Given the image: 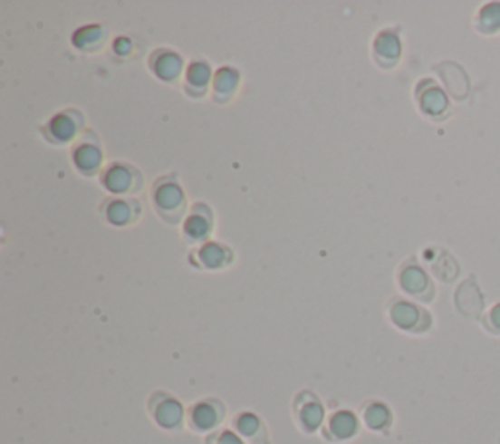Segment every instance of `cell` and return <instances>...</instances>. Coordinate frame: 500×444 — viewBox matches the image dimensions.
<instances>
[{
  "mask_svg": "<svg viewBox=\"0 0 500 444\" xmlns=\"http://www.w3.org/2000/svg\"><path fill=\"white\" fill-rule=\"evenodd\" d=\"M456 307L457 312L467 319H479L485 310V295L479 288L477 280L469 276L459 284L456 292Z\"/></svg>",
  "mask_w": 500,
  "mask_h": 444,
  "instance_id": "obj_1",
  "label": "cell"
},
{
  "mask_svg": "<svg viewBox=\"0 0 500 444\" xmlns=\"http://www.w3.org/2000/svg\"><path fill=\"white\" fill-rule=\"evenodd\" d=\"M391 319L397 327L415 333L427 331L432 325V317L424 310H420V307L409 302H397L391 307Z\"/></svg>",
  "mask_w": 500,
  "mask_h": 444,
  "instance_id": "obj_2",
  "label": "cell"
},
{
  "mask_svg": "<svg viewBox=\"0 0 500 444\" xmlns=\"http://www.w3.org/2000/svg\"><path fill=\"white\" fill-rule=\"evenodd\" d=\"M401 286L407 294L417 295L422 302H430L434 298V286L428 275L418 265H409L401 273Z\"/></svg>",
  "mask_w": 500,
  "mask_h": 444,
  "instance_id": "obj_3",
  "label": "cell"
},
{
  "mask_svg": "<svg viewBox=\"0 0 500 444\" xmlns=\"http://www.w3.org/2000/svg\"><path fill=\"white\" fill-rule=\"evenodd\" d=\"M440 75L447 86V91L454 94L457 101H466L469 96V79L466 75V71L461 69L456 63H446L440 67Z\"/></svg>",
  "mask_w": 500,
  "mask_h": 444,
  "instance_id": "obj_4",
  "label": "cell"
},
{
  "mask_svg": "<svg viewBox=\"0 0 500 444\" xmlns=\"http://www.w3.org/2000/svg\"><path fill=\"white\" fill-rule=\"evenodd\" d=\"M420 108L427 116L442 118L447 112L449 101H447V96L440 89V86H436L434 82H430L428 89L420 92Z\"/></svg>",
  "mask_w": 500,
  "mask_h": 444,
  "instance_id": "obj_5",
  "label": "cell"
},
{
  "mask_svg": "<svg viewBox=\"0 0 500 444\" xmlns=\"http://www.w3.org/2000/svg\"><path fill=\"white\" fill-rule=\"evenodd\" d=\"M221 417H223L221 407L217 410L216 403L202 401L192 410V425L196 430H207V429H214L221 421Z\"/></svg>",
  "mask_w": 500,
  "mask_h": 444,
  "instance_id": "obj_6",
  "label": "cell"
},
{
  "mask_svg": "<svg viewBox=\"0 0 500 444\" xmlns=\"http://www.w3.org/2000/svg\"><path fill=\"white\" fill-rule=\"evenodd\" d=\"M475 24H477V28L481 34L485 35H495L500 32V3H489L485 5L479 14H477V20H475Z\"/></svg>",
  "mask_w": 500,
  "mask_h": 444,
  "instance_id": "obj_7",
  "label": "cell"
},
{
  "mask_svg": "<svg viewBox=\"0 0 500 444\" xmlns=\"http://www.w3.org/2000/svg\"><path fill=\"white\" fill-rule=\"evenodd\" d=\"M155 419L165 429H177L182 421V407L177 400H165L157 405Z\"/></svg>",
  "mask_w": 500,
  "mask_h": 444,
  "instance_id": "obj_8",
  "label": "cell"
},
{
  "mask_svg": "<svg viewBox=\"0 0 500 444\" xmlns=\"http://www.w3.org/2000/svg\"><path fill=\"white\" fill-rule=\"evenodd\" d=\"M153 67L157 71V75L165 81H172L177 79V75L182 69V61L177 53H160L155 61Z\"/></svg>",
  "mask_w": 500,
  "mask_h": 444,
  "instance_id": "obj_9",
  "label": "cell"
},
{
  "mask_svg": "<svg viewBox=\"0 0 500 444\" xmlns=\"http://www.w3.org/2000/svg\"><path fill=\"white\" fill-rule=\"evenodd\" d=\"M104 184H106V188L111 190V192H125V190H130L131 188V172L125 169V167H111L106 175H104Z\"/></svg>",
  "mask_w": 500,
  "mask_h": 444,
  "instance_id": "obj_10",
  "label": "cell"
},
{
  "mask_svg": "<svg viewBox=\"0 0 500 444\" xmlns=\"http://www.w3.org/2000/svg\"><path fill=\"white\" fill-rule=\"evenodd\" d=\"M358 421L350 411H339L331 419V430L336 439H348L356 433Z\"/></svg>",
  "mask_w": 500,
  "mask_h": 444,
  "instance_id": "obj_11",
  "label": "cell"
},
{
  "mask_svg": "<svg viewBox=\"0 0 500 444\" xmlns=\"http://www.w3.org/2000/svg\"><path fill=\"white\" fill-rule=\"evenodd\" d=\"M155 202L160 209H165V212H168V209H177L182 204V190L177 184H162L155 194Z\"/></svg>",
  "mask_w": 500,
  "mask_h": 444,
  "instance_id": "obj_12",
  "label": "cell"
},
{
  "mask_svg": "<svg viewBox=\"0 0 500 444\" xmlns=\"http://www.w3.org/2000/svg\"><path fill=\"white\" fill-rule=\"evenodd\" d=\"M375 53L387 61H397L401 55V43H399L397 35L385 32L378 40H375Z\"/></svg>",
  "mask_w": 500,
  "mask_h": 444,
  "instance_id": "obj_13",
  "label": "cell"
},
{
  "mask_svg": "<svg viewBox=\"0 0 500 444\" xmlns=\"http://www.w3.org/2000/svg\"><path fill=\"white\" fill-rule=\"evenodd\" d=\"M366 423L373 430H381L391 423V413L383 403H371L366 411Z\"/></svg>",
  "mask_w": 500,
  "mask_h": 444,
  "instance_id": "obj_14",
  "label": "cell"
},
{
  "mask_svg": "<svg viewBox=\"0 0 500 444\" xmlns=\"http://www.w3.org/2000/svg\"><path fill=\"white\" fill-rule=\"evenodd\" d=\"M100 161H102V155H100V151L92 145H82L74 151V163L82 170H94L100 165Z\"/></svg>",
  "mask_w": 500,
  "mask_h": 444,
  "instance_id": "obj_15",
  "label": "cell"
},
{
  "mask_svg": "<svg viewBox=\"0 0 500 444\" xmlns=\"http://www.w3.org/2000/svg\"><path fill=\"white\" fill-rule=\"evenodd\" d=\"M299 419H302L305 430H315L322 421V407L317 401H309L299 411Z\"/></svg>",
  "mask_w": 500,
  "mask_h": 444,
  "instance_id": "obj_16",
  "label": "cell"
},
{
  "mask_svg": "<svg viewBox=\"0 0 500 444\" xmlns=\"http://www.w3.org/2000/svg\"><path fill=\"white\" fill-rule=\"evenodd\" d=\"M74 128H77V126H74V121L69 116H55L52 120V126H49V130H52V135L59 141L71 140L74 135Z\"/></svg>",
  "mask_w": 500,
  "mask_h": 444,
  "instance_id": "obj_17",
  "label": "cell"
},
{
  "mask_svg": "<svg viewBox=\"0 0 500 444\" xmlns=\"http://www.w3.org/2000/svg\"><path fill=\"white\" fill-rule=\"evenodd\" d=\"M229 258V253L223 249V246L216 245V243H209L206 245L202 249V261L207 265V266H221L225 261Z\"/></svg>",
  "mask_w": 500,
  "mask_h": 444,
  "instance_id": "obj_18",
  "label": "cell"
},
{
  "mask_svg": "<svg viewBox=\"0 0 500 444\" xmlns=\"http://www.w3.org/2000/svg\"><path fill=\"white\" fill-rule=\"evenodd\" d=\"M100 40H102V30H100V26H89V28H82L74 34V45L84 47V49L98 43Z\"/></svg>",
  "mask_w": 500,
  "mask_h": 444,
  "instance_id": "obj_19",
  "label": "cell"
},
{
  "mask_svg": "<svg viewBox=\"0 0 500 444\" xmlns=\"http://www.w3.org/2000/svg\"><path fill=\"white\" fill-rule=\"evenodd\" d=\"M108 219H110L114 226L128 224V221L131 219L130 206L125 204V202H111L110 208H108Z\"/></svg>",
  "mask_w": 500,
  "mask_h": 444,
  "instance_id": "obj_20",
  "label": "cell"
},
{
  "mask_svg": "<svg viewBox=\"0 0 500 444\" xmlns=\"http://www.w3.org/2000/svg\"><path fill=\"white\" fill-rule=\"evenodd\" d=\"M447 266H449V268H456L457 263L454 261V256H449V255L446 253V255H442L440 261H438V263L434 265V273L438 275V278L444 280V282H454L456 276H457V273H452V270H447Z\"/></svg>",
  "mask_w": 500,
  "mask_h": 444,
  "instance_id": "obj_21",
  "label": "cell"
},
{
  "mask_svg": "<svg viewBox=\"0 0 500 444\" xmlns=\"http://www.w3.org/2000/svg\"><path fill=\"white\" fill-rule=\"evenodd\" d=\"M236 427H239V430L243 435L253 437V439L256 437V433H260V430H262L258 417L253 415V413H243L239 419H236Z\"/></svg>",
  "mask_w": 500,
  "mask_h": 444,
  "instance_id": "obj_22",
  "label": "cell"
},
{
  "mask_svg": "<svg viewBox=\"0 0 500 444\" xmlns=\"http://www.w3.org/2000/svg\"><path fill=\"white\" fill-rule=\"evenodd\" d=\"M209 81V67L206 63H194L190 69H188V82L196 89H202Z\"/></svg>",
  "mask_w": 500,
  "mask_h": 444,
  "instance_id": "obj_23",
  "label": "cell"
},
{
  "mask_svg": "<svg viewBox=\"0 0 500 444\" xmlns=\"http://www.w3.org/2000/svg\"><path fill=\"white\" fill-rule=\"evenodd\" d=\"M207 229H209V224L204 217H199V216H192L190 219L186 221V233L192 239H202L204 236H207Z\"/></svg>",
  "mask_w": 500,
  "mask_h": 444,
  "instance_id": "obj_24",
  "label": "cell"
},
{
  "mask_svg": "<svg viewBox=\"0 0 500 444\" xmlns=\"http://www.w3.org/2000/svg\"><path fill=\"white\" fill-rule=\"evenodd\" d=\"M216 86L219 92H229L236 86V72L231 69H221L216 77Z\"/></svg>",
  "mask_w": 500,
  "mask_h": 444,
  "instance_id": "obj_25",
  "label": "cell"
},
{
  "mask_svg": "<svg viewBox=\"0 0 500 444\" xmlns=\"http://www.w3.org/2000/svg\"><path fill=\"white\" fill-rule=\"evenodd\" d=\"M483 327L489 333H493V335H500V302L493 305L489 314L483 317Z\"/></svg>",
  "mask_w": 500,
  "mask_h": 444,
  "instance_id": "obj_26",
  "label": "cell"
},
{
  "mask_svg": "<svg viewBox=\"0 0 500 444\" xmlns=\"http://www.w3.org/2000/svg\"><path fill=\"white\" fill-rule=\"evenodd\" d=\"M211 442H216V444H243L239 437H235L231 430H225V433H221L219 437L216 439H211Z\"/></svg>",
  "mask_w": 500,
  "mask_h": 444,
  "instance_id": "obj_27",
  "label": "cell"
},
{
  "mask_svg": "<svg viewBox=\"0 0 500 444\" xmlns=\"http://www.w3.org/2000/svg\"><path fill=\"white\" fill-rule=\"evenodd\" d=\"M116 52L120 53V55H125V53H130L131 52V42L128 40V38H120V40H116Z\"/></svg>",
  "mask_w": 500,
  "mask_h": 444,
  "instance_id": "obj_28",
  "label": "cell"
}]
</instances>
